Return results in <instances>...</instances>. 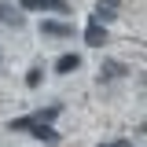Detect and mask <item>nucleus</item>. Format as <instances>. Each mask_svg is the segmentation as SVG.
<instances>
[{
    "label": "nucleus",
    "instance_id": "f257e3e1",
    "mask_svg": "<svg viewBox=\"0 0 147 147\" xmlns=\"http://www.w3.org/2000/svg\"><path fill=\"white\" fill-rule=\"evenodd\" d=\"M22 11H55V15H70L66 0H18Z\"/></svg>",
    "mask_w": 147,
    "mask_h": 147
},
{
    "label": "nucleus",
    "instance_id": "f03ea898",
    "mask_svg": "<svg viewBox=\"0 0 147 147\" xmlns=\"http://www.w3.org/2000/svg\"><path fill=\"white\" fill-rule=\"evenodd\" d=\"M85 40H88L92 48H103V44H107V26H103V22H88V30H85Z\"/></svg>",
    "mask_w": 147,
    "mask_h": 147
},
{
    "label": "nucleus",
    "instance_id": "7ed1b4c3",
    "mask_svg": "<svg viewBox=\"0 0 147 147\" xmlns=\"http://www.w3.org/2000/svg\"><path fill=\"white\" fill-rule=\"evenodd\" d=\"M30 118H33V114H30ZM26 132H30V136H37V140H44V144H52V140H55V129L48 125V121H37V118L30 121V129H26Z\"/></svg>",
    "mask_w": 147,
    "mask_h": 147
},
{
    "label": "nucleus",
    "instance_id": "20e7f679",
    "mask_svg": "<svg viewBox=\"0 0 147 147\" xmlns=\"http://www.w3.org/2000/svg\"><path fill=\"white\" fill-rule=\"evenodd\" d=\"M40 33H44V37H74V26H66V22H52V18H44V22H40Z\"/></svg>",
    "mask_w": 147,
    "mask_h": 147
},
{
    "label": "nucleus",
    "instance_id": "39448f33",
    "mask_svg": "<svg viewBox=\"0 0 147 147\" xmlns=\"http://www.w3.org/2000/svg\"><path fill=\"white\" fill-rule=\"evenodd\" d=\"M77 66H81V55H74V52H66V55L55 59V74H74Z\"/></svg>",
    "mask_w": 147,
    "mask_h": 147
},
{
    "label": "nucleus",
    "instance_id": "423d86ee",
    "mask_svg": "<svg viewBox=\"0 0 147 147\" xmlns=\"http://www.w3.org/2000/svg\"><path fill=\"white\" fill-rule=\"evenodd\" d=\"M0 22L4 26H22V15H18L11 4H0Z\"/></svg>",
    "mask_w": 147,
    "mask_h": 147
},
{
    "label": "nucleus",
    "instance_id": "0eeeda50",
    "mask_svg": "<svg viewBox=\"0 0 147 147\" xmlns=\"http://www.w3.org/2000/svg\"><path fill=\"white\" fill-rule=\"evenodd\" d=\"M121 74H129V66H121V63H103L99 66V77H121Z\"/></svg>",
    "mask_w": 147,
    "mask_h": 147
},
{
    "label": "nucleus",
    "instance_id": "6e6552de",
    "mask_svg": "<svg viewBox=\"0 0 147 147\" xmlns=\"http://www.w3.org/2000/svg\"><path fill=\"white\" fill-rule=\"evenodd\" d=\"M40 74H44L40 66H33V70L26 74V85H30V88H37V85H40Z\"/></svg>",
    "mask_w": 147,
    "mask_h": 147
},
{
    "label": "nucleus",
    "instance_id": "1a4fd4ad",
    "mask_svg": "<svg viewBox=\"0 0 147 147\" xmlns=\"http://www.w3.org/2000/svg\"><path fill=\"white\" fill-rule=\"evenodd\" d=\"M99 7L103 11H118V0H99Z\"/></svg>",
    "mask_w": 147,
    "mask_h": 147
},
{
    "label": "nucleus",
    "instance_id": "9d476101",
    "mask_svg": "<svg viewBox=\"0 0 147 147\" xmlns=\"http://www.w3.org/2000/svg\"><path fill=\"white\" fill-rule=\"evenodd\" d=\"M99 147H129V140H114V144H99Z\"/></svg>",
    "mask_w": 147,
    "mask_h": 147
}]
</instances>
